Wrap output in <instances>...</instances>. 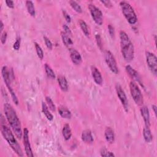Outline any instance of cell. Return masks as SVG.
<instances>
[{
    "mask_svg": "<svg viewBox=\"0 0 157 157\" xmlns=\"http://www.w3.org/2000/svg\"><path fill=\"white\" fill-rule=\"evenodd\" d=\"M104 136L106 141L109 144H113L115 141V134L110 127L106 128L104 132Z\"/></svg>",
    "mask_w": 157,
    "mask_h": 157,
    "instance_id": "17",
    "label": "cell"
},
{
    "mask_svg": "<svg viewBox=\"0 0 157 157\" xmlns=\"http://www.w3.org/2000/svg\"><path fill=\"white\" fill-rule=\"evenodd\" d=\"M91 72L94 82L98 85H102L103 82V78L98 69L96 67L92 66L91 67Z\"/></svg>",
    "mask_w": 157,
    "mask_h": 157,
    "instance_id": "13",
    "label": "cell"
},
{
    "mask_svg": "<svg viewBox=\"0 0 157 157\" xmlns=\"http://www.w3.org/2000/svg\"><path fill=\"white\" fill-rule=\"evenodd\" d=\"M1 132L4 137V138L6 139V140L7 142L11 148L13 150V151L19 156H23V153L22 149L16 140L13 134L11 131V130L9 129L8 126H7L6 124H3L2 123L1 124Z\"/></svg>",
    "mask_w": 157,
    "mask_h": 157,
    "instance_id": "3",
    "label": "cell"
},
{
    "mask_svg": "<svg viewBox=\"0 0 157 157\" xmlns=\"http://www.w3.org/2000/svg\"><path fill=\"white\" fill-rule=\"evenodd\" d=\"M61 36L62 41L63 44L65 45V46H66L69 49L72 48L71 47L73 45V42L71 39V37H69V36L66 34L64 32H61Z\"/></svg>",
    "mask_w": 157,
    "mask_h": 157,
    "instance_id": "19",
    "label": "cell"
},
{
    "mask_svg": "<svg viewBox=\"0 0 157 157\" xmlns=\"http://www.w3.org/2000/svg\"><path fill=\"white\" fill-rule=\"evenodd\" d=\"M34 46H35L36 53H37L38 57L39 58V59H42L44 58V52H43L42 48L37 42H34Z\"/></svg>",
    "mask_w": 157,
    "mask_h": 157,
    "instance_id": "28",
    "label": "cell"
},
{
    "mask_svg": "<svg viewBox=\"0 0 157 157\" xmlns=\"http://www.w3.org/2000/svg\"><path fill=\"white\" fill-rule=\"evenodd\" d=\"M100 154H101V156H103V157H109V156H115V155L107 150L106 148H102L101 150V151H100Z\"/></svg>",
    "mask_w": 157,
    "mask_h": 157,
    "instance_id": "30",
    "label": "cell"
},
{
    "mask_svg": "<svg viewBox=\"0 0 157 157\" xmlns=\"http://www.w3.org/2000/svg\"><path fill=\"white\" fill-rule=\"evenodd\" d=\"M0 26H1V33H2V31H3V29H4V23L2 22V20H1L0 21Z\"/></svg>",
    "mask_w": 157,
    "mask_h": 157,
    "instance_id": "41",
    "label": "cell"
},
{
    "mask_svg": "<svg viewBox=\"0 0 157 157\" xmlns=\"http://www.w3.org/2000/svg\"><path fill=\"white\" fill-rule=\"evenodd\" d=\"M7 34L6 31L2 32L1 33V42L2 44H4L6 42L7 40Z\"/></svg>",
    "mask_w": 157,
    "mask_h": 157,
    "instance_id": "35",
    "label": "cell"
},
{
    "mask_svg": "<svg viewBox=\"0 0 157 157\" xmlns=\"http://www.w3.org/2000/svg\"><path fill=\"white\" fill-rule=\"evenodd\" d=\"M88 7L94 21L98 25H102L103 23V15L101 10L93 4H89Z\"/></svg>",
    "mask_w": 157,
    "mask_h": 157,
    "instance_id": "8",
    "label": "cell"
},
{
    "mask_svg": "<svg viewBox=\"0 0 157 157\" xmlns=\"http://www.w3.org/2000/svg\"><path fill=\"white\" fill-rule=\"evenodd\" d=\"M120 48L122 56L127 62L131 61L134 57V47L128 35L124 31H120Z\"/></svg>",
    "mask_w": 157,
    "mask_h": 157,
    "instance_id": "2",
    "label": "cell"
},
{
    "mask_svg": "<svg viewBox=\"0 0 157 157\" xmlns=\"http://www.w3.org/2000/svg\"><path fill=\"white\" fill-rule=\"evenodd\" d=\"M1 73H2V76L4 80V82L7 86V88L9 90V91L11 95L12 99L13 101V102L16 104L18 105L19 103L18 99L13 90V89L11 85V82H12V79L13 78V73L12 70L10 71L6 66H4L2 67L1 69Z\"/></svg>",
    "mask_w": 157,
    "mask_h": 157,
    "instance_id": "4",
    "label": "cell"
},
{
    "mask_svg": "<svg viewBox=\"0 0 157 157\" xmlns=\"http://www.w3.org/2000/svg\"><path fill=\"white\" fill-rule=\"evenodd\" d=\"M129 90L131 95L136 102V104L138 105H142L144 103V98L142 92L139 88L137 83L134 81H131L129 83Z\"/></svg>",
    "mask_w": 157,
    "mask_h": 157,
    "instance_id": "6",
    "label": "cell"
},
{
    "mask_svg": "<svg viewBox=\"0 0 157 157\" xmlns=\"http://www.w3.org/2000/svg\"><path fill=\"white\" fill-rule=\"evenodd\" d=\"M81 137H82V141H83L85 143L88 144H91L94 141L92 132L90 129L84 130L82 133Z\"/></svg>",
    "mask_w": 157,
    "mask_h": 157,
    "instance_id": "16",
    "label": "cell"
},
{
    "mask_svg": "<svg viewBox=\"0 0 157 157\" xmlns=\"http://www.w3.org/2000/svg\"><path fill=\"white\" fill-rule=\"evenodd\" d=\"M62 12H63V16L65 18V20H66V21L67 23H70L71 21V18L70 17V15L67 13V12L64 10H62Z\"/></svg>",
    "mask_w": 157,
    "mask_h": 157,
    "instance_id": "36",
    "label": "cell"
},
{
    "mask_svg": "<svg viewBox=\"0 0 157 157\" xmlns=\"http://www.w3.org/2000/svg\"><path fill=\"white\" fill-rule=\"evenodd\" d=\"M44 69H45V72L47 75V76L52 78V79H54L56 77V75H55V74L54 72V71H53V69L51 68V67L47 63H45L44 64Z\"/></svg>",
    "mask_w": 157,
    "mask_h": 157,
    "instance_id": "26",
    "label": "cell"
},
{
    "mask_svg": "<svg viewBox=\"0 0 157 157\" xmlns=\"http://www.w3.org/2000/svg\"><path fill=\"white\" fill-rule=\"evenodd\" d=\"M143 136L144 140L147 143H150L153 140V135L148 127H145L143 129Z\"/></svg>",
    "mask_w": 157,
    "mask_h": 157,
    "instance_id": "22",
    "label": "cell"
},
{
    "mask_svg": "<svg viewBox=\"0 0 157 157\" xmlns=\"http://www.w3.org/2000/svg\"><path fill=\"white\" fill-rule=\"evenodd\" d=\"M120 6L127 21L130 25L136 24L137 21V17L131 5L128 2L123 1L120 2Z\"/></svg>",
    "mask_w": 157,
    "mask_h": 157,
    "instance_id": "5",
    "label": "cell"
},
{
    "mask_svg": "<svg viewBox=\"0 0 157 157\" xmlns=\"http://www.w3.org/2000/svg\"><path fill=\"white\" fill-rule=\"evenodd\" d=\"M140 111L141 115H142V117L144 119L145 126L150 128V113H149V110H148V107L145 105H144L140 108Z\"/></svg>",
    "mask_w": 157,
    "mask_h": 157,
    "instance_id": "15",
    "label": "cell"
},
{
    "mask_svg": "<svg viewBox=\"0 0 157 157\" xmlns=\"http://www.w3.org/2000/svg\"><path fill=\"white\" fill-rule=\"evenodd\" d=\"M95 39L96 41V44L98 47L101 50L102 48V39L101 37L99 34H97L95 35Z\"/></svg>",
    "mask_w": 157,
    "mask_h": 157,
    "instance_id": "31",
    "label": "cell"
},
{
    "mask_svg": "<svg viewBox=\"0 0 157 157\" xmlns=\"http://www.w3.org/2000/svg\"><path fill=\"white\" fill-rule=\"evenodd\" d=\"M62 134L66 140H68L72 136V131L69 124H65L62 129Z\"/></svg>",
    "mask_w": 157,
    "mask_h": 157,
    "instance_id": "20",
    "label": "cell"
},
{
    "mask_svg": "<svg viewBox=\"0 0 157 157\" xmlns=\"http://www.w3.org/2000/svg\"><path fill=\"white\" fill-rule=\"evenodd\" d=\"M101 2L102 3V4H103L104 5V6L105 7H107V8H110V7H112V2L110 1H108V0H106V1H102V0H101Z\"/></svg>",
    "mask_w": 157,
    "mask_h": 157,
    "instance_id": "38",
    "label": "cell"
},
{
    "mask_svg": "<svg viewBox=\"0 0 157 157\" xmlns=\"http://www.w3.org/2000/svg\"><path fill=\"white\" fill-rule=\"evenodd\" d=\"M69 3L70 4V6H71V7L77 13H82V9L80 7V6L75 1L73 0H71L69 1Z\"/></svg>",
    "mask_w": 157,
    "mask_h": 157,
    "instance_id": "27",
    "label": "cell"
},
{
    "mask_svg": "<svg viewBox=\"0 0 157 157\" xmlns=\"http://www.w3.org/2000/svg\"><path fill=\"white\" fill-rule=\"evenodd\" d=\"M146 61L148 68L154 75H156L157 72V58L156 55L150 52H146L145 53Z\"/></svg>",
    "mask_w": 157,
    "mask_h": 157,
    "instance_id": "9",
    "label": "cell"
},
{
    "mask_svg": "<svg viewBox=\"0 0 157 157\" xmlns=\"http://www.w3.org/2000/svg\"><path fill=\"white\" fill-rule=\"evenodd\" d=\"M125 69H126V72L129 75V76L133 80L139 83L142 86H144L140 75L139 74V73L134 69H133L130 65H126V67H125Z\"/></svg>",
    "mask_w": 157,
    "mask_h": 157,
    "instance_id": "12",
    "label": "cell"
},
{
    "mask_svg": "<svg viewBox=\"0 0 157 157\" xmlns=\"http://www.w3.org/2000/svg\"><path fill=\"white\" fill-rule=\"evenodd\" d=\"M6 5L7 6V7H9V8L13 9L14 7V2H13V1L6 0Z\"/></svg>",
    "mask_w": 157,
    "mask_h": 157,
    "instance_id": "39",
    "label": "cell"
},
{
    "mask_svg": "<svg viewBox=\"0 0 157 157\" xmlns=\"http://www.w3.org/2000/svg\"><path fill=\"white\" fill-rule=\"evenodd\" d=\"M44 40L45 42V44L47 46V47L49 49V50H52L53 48V44L52 43V42L50 41V40L46 36H44Z\"/></svg>",
    "mask_w": 157,
    "mask_h": 157,
    "instance_id": "32",
    "label": "cell"
},
{
    "mask_svg": "<svg viewBox=\"0 0 157 157\" xmlns=\"http://www.w3.org/2000/svg\"><path fill=\"white\" fill-rule=\"evenodd\" d=\"M45 101H46V102H47V106H48V107H49V109L51 110H52V111H55V110H56V106H55V104H54V102H53V101H52V99L50 98V97H48V96H46L45 97Z\"/></svg>",
    "mask_w": 157,
    "mask_h": 157,
    "instance_id": "29",
    "label": "cell"
},
{
    "mask_svg": "<svg viewBox=\"0 0 157 157\" xmlns=\"http://www.w3.org/2000/svg\"><path fill=\"white\" fill-rule=\"evenodd\" d=\"M26 7L28 10V12L32 17H34L36 15V10L34 6V4L31 1H26Z\"/></svg>",
    "mask_w": 157,
    "mask_h": 157,
    "instance_id": "24",
    "label": "cell"
},
{
    "mask_svg": "<svg viewBox=\"0 0 157 157\" xmlns=\"http://www.w3.org/2000/svg\"><path fill=\"white\" fill-rule=\"evenodd\" d=\"M108 31L109 33L110 34V36L113 38L115 36V29L113 26H112L111 25H108Z\"/></svg>",
    "mask_w": 157,
    "mask_h": 157,
    "instance_id": "34",
    "label": "cell"
},
{
    "mask_svg": "<svg viewBox=\"0 0 157 157\" xmlns=\"http://www.w3.org/2000/svg\"><path fill=\"white\" fill-rule=\"evenodd\" d=\"M58 85L63 91H67L68 90V83L66 77L63 75H59L57 78Z\"/></svg>",
    "mask_w": 157,
    "mask_h": 157,
    "instance_id": "18",
    "label": "cell"
},
{
    "mask_svg": "<svg viewBox=\"0 0 157 157\" xmlns=\"http://www.w3.org/2000/svg\"><path fill=\"white\" fill-rule=\"evenodd\" d=\"M78 23H79L80 27L82 32L83 33V34L86 36L89 37L90 31H89V29L88 28V26H87V24L86 23V22L84 20H82V19H80L79 21H78Z\"/></svg>",
    "mask_w": 157,
    "mask_h": 157,
    "instance_id": "25",
    "label": "cell"
},
{
    "mask_svg": "<svg viewBox=\"0 0 157 157\" xmlns=\"http://www.w3.org/2000/svg\"><path fill=\"white\" fill-rule=\"evenodd\" d=\"M58 113L62 118L65 119H70L72 117L71 111L64 107H60L58 108Z\"/></svg>",
    "mask_w": 157,
    "mask_h": 157,
    "instance_id": "21",
    "label": "cell"
},
{
    "mask_svg": "<svg viewBox=\"0 0 157 157\" xmlns=\"http://www.w3.org/2000/svg\"><path fill=\"white\" fill-rule=\"evenodd\" d=\"M70 58L72 62L75 65H79L82 62V58L80 53L75 49L72 48L69 49Z\"/></svg>",
    "mask_w": 157,
    "mask_h": 157,
    "instance_id": "14",
    "label": "cell"
},
{
    "mask_svg": "<svg viewBox=\"0 0 157 157\" xmlns=\"http://www.w3.org/2000/svg\"><path fill=\"white\" fill-rule=\"evenodd\" d=\"M104 58L106 64L109 67L110 70L115 74H118L119 72L118 67L117 66V63L116 59L112 53V52L109 50H105L104 52Z\"/></svg>",
    "mask_w": 157,
    "mask_h": 157,
    "instance_id": "7",
    "label": "cell"
},
{
    "mask_svg": "<svg viewBox=\"0 0 157 157\" xmlns=\"http://www.w3.org/2000/svg\"><path fill=\"white\" fill-rule=\"evenodd\" d=\"M23 145L25 147V153L27 156L33 157L34 155L31 147L29 140V131L26 128L23 129Z\"/></svg>",
    "mask_w": 157,
    "mask_h": 157,
    "instance_id": "11",
    "label": "cell"
},
{
    "mask_svg": "<svg viewBox=\"0 0 157 157\" xmlns=\"http://www.w3.org/2000/svg\"><path fill=\"white\" fill-rule=\"evenodd\" d=\"M63 29H64V32L66 34H67L69 36H71L72 35V32H71L70 28L68 27V26H67L66 25L64 24L63 25Z\"/></svg>",
    "mask_w": 157,
    "mask_h": 157,
    "instance_id": "37",
    "label": "cell"
},
{
    "mask_svg": "<svg viewBox=\"0 0 157 157\" xmlns=\"http://www.w3.org/2000/svg\"><path fill=\"white\" fill-rule=\"evenodd\" d=\"M20 44H21V39L20 37H18L17 38L16 41L14 42L13 45V48L15 50H18L20 47Z\"/></svg>",
    "mask_w": 157,
    "mask_h": 157,
    "instance_id": "33",
    "label": "cell"
},
{
    "mask_svg": "<svg viewBox=\"0 0 157 157\" xmlns=\"http://www.w3.org/2000/svg\"><path fill=\"white\" fill-rule=\"evenodd\" d=\"M115 90H116L117 96H118L124 110L126 112H128V108H129V104H128V100L127 99L125 92L124 91L121 86L119 83H117L115 85Z\"/></svg>",
    "mask_w": 157,
    "mask_h": 157,
    "instance_id": "10",
    "label": "cell"
},
{
    "mask_svg": "<svg viewBox=\"0 0 157 157\" xmlns=\"http://www.w3.org/2000/svg\"><path fill=\"white\" fill-rule=\"evenodd\" d=\"M4 111L6 118L15 136L17 138L21 139L23 132L21 123L13 107L8 103H5L4 104Z\"/></svg>",
    "mask_w": 157,
    "mask_h": 157,
    "instance_id": "1",
    "label": "cell"
},
{
    "mask_svg": "<svg viewBox=\"0 0 157 157\" xmlns=\"http://www.w3.org/2000/svg\"><path fill=\"white\" fill-rule=\"evenodd\" d=\"M42 110L47 120L49 121H52L53 119V115L48 110V107L47 105V104L44 102H42Z\"/></svg>",
    "mask_w": 157,
    "mask_h": 157,
    "instance_id": "23",
    "label": "cell"
},
{
    "mask_svg": "<svg viewBox=\"0 0 157 157\" xmlns=\"http://www.w3.org/2000/svg\"><path fill=\"white\" fill-rule=\"evenodd\" d=\"M151 107H152V109H153V112H154V113H155V116H156V109H157V107H156V105H151Z\"/></svg>",
    "mask_w": 157,
    "mask_h": 157,
    "instance_id": "40",
    "label": "cell"
}]
</instances>
